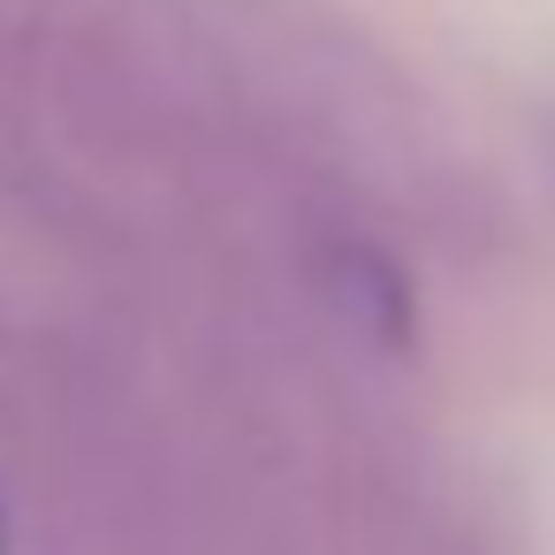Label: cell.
<instances>
[{"mask_svg": "<svg viewBox=\"0 0 555 555\" xmlns=\"http://www.w3.org/2000/svg\"><path fill=\"white\" fill-rule=\"evenodd\" d=\"M0 555H9V525H0Z\"/></svg>", "mask_w": 555, "mask_h": 555, "instance_id": "7a4b0ae2", "label": "cell"}, {"mask_svg": "<svg viewBox=\"0 0 555 555\" xmlns=\"http://www.w3.org/2000/svg\"><path fill=\"white\" fill-rule=\"evenodd\" d=\"M335 289H343V305L358 312L365 335L411 343L418 305H411V282L396 274V259H380V251H365V244H343V251H335Z\"/></svg>", "mask_w": 555, "mask_h": 555, "instance_id": "6da1fadb", "label": "cell"}]
</instances>
